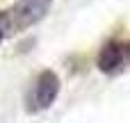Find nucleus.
I'll use <instances>...</instances> for the list:
<instances>
[{
	"label": "nucleus",
	"instance_id": "1",
	"mask_svg": "<svg viewBox=\"0 0 130 123\" xmlns=\"http://www.w3.org/2000/svg\"><path fill=\"white\" fill-rule=\"evenodd\" d=\"M50 7H53V0H16L9 9L0 14V30L7 34L23 32L37 25L39 21H43Z\"/></svg>",
	"mask_w": 130,
	"mask_h": 123
},
{
	"label": "nucleus",
	"instance_id": "2",
	"mask_svg": "<svg viewBox=\"0 0 130 123\" xmlns=\"http://www.w3.org/2000/svg\"><path fill=\"white\" fill-rule=\"evenodd\" d=\"M96 66L105 75H119L130 68V39L112 37L103 43L96 57Z\"/></svg>",
	"mask_w": 130,
	"mask_h": 123
},
{
	"label": "nucleus",
	"instance_id": "3",
	"mask_svg": "<svg viewBox=\"0 0 130 123\" xmlns=\"http://www.w3.org/2000/svg\"><path fill=\"white\" fill-rule=\"evenodd\" d=\"M59 78H57V73L55 71H50V68H46V71H41L37 78H34V82H32V87H30V91H27V98H25V110L27 112H43V110H48L55 100H57V96H59Z\"/></svg>",
	"mask_w": 130,
	"mask_h": 123
},
{
	"label": "nucleus",
	"instance_id": "4",
	"mask_svg": "<svg viewBox=\"0 0 130 123\" xmlns=\"http://www.w3.org/2000/svg\"><path fill=\"white\" fill-rule=\"evenodd\" d=\"M2 39H5V32H2V30H0V43H2Z\"/></svg>",
	"mask_w": 130,
	"mask_h": 123
}]
</instances>
